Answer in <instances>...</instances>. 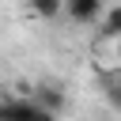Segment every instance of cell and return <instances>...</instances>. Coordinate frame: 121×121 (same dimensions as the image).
<instances>
[{"label": "cell", "instance_id": "6da1fadb", "mask_svg": "<svg viewBox=\"0 0 121 121\" xmlns=\"http://www.w3.org/2000/svg\"><path fill=\"white\" fill-rule=\"evenodd\" d=\"M49 110L34 98V95H26V98H0V121H42Z\"/></svg>", "mask_w": 121, "mask_h": 121}, {"label": "cell", "instance_id": "7a4b0ae2", "mask_svg": "<svg viewBox=\"0 0 121 121\" xmlns=\"http://www.w3.org/2000/svg\"><path fill=\"white\" fill-rule=\"evenodd\" d=\"M64 15L79 26H91L102 19V0H64Z\"/></svg>", "mask_w": 121, "mask_h": 121}, {"label": "cell", "instance_id": "3957f363", "mask_svg": "<svg viewBox=\"0 0 121 121\" xmlns=\"http://www.w3.org/2000/svg\"><path fill=\"white\" fill-rule=\"evenodd\" d=\"M30 95H34L49 113H64V106H68V95H64L60 87H34Z\"/></svg>", "mask_w": 121, "mask_h": 121}, {"label": "cell", "instance_id": "277c9868", "mask_svg": "<svg viewBox=\"0 0 121 121\" xmlns=\"http://www.w3.org/2000/svg\"><path fill=\"white\" fill-rule=\"evenodd\" d=\"M26 8H30V15H38V19H57L60 11H64V0H26Z\"/></svg>", "mask_w": 121, "mask_h": 121}, {"label": "cell", "instance_id": "5b68a950", "mask_svg": "<svg viewBox=\"0 0 121 121\" xmlns=\"http://www.w3.org/2000/svg\"><path fill=\"white\" fill-rule=\"evenodd\" d=\"M102 38H110V42L121 38V4H113V8L102 15Z\"/></svg>", "mask_w": 121, "mask_h": 121}, {"label": "cell", "instance_id": "8992f818", "mask_svg": "<svg viewBox=\"0 0 121 121\" xmlns=\"http://www.w3.org/2000/svg\"><path fill=\"white\" fill-rule=\"evenodd\" d=\"M102 87H106V102L121 113V79H117V76H106V79H102Z\"/></svg>", "mask_w": 121, "mask_h": 121}, {"label": "cell", "instance_id": "52a82bcc", "mask_svg": "<svg viewBox=\"0 0 121 121\" xmlns=\"http://www.w3.org/2000/svg\"><path fill=\"white\" fill-rule=\"evenodd\" d=\"M42 121H60V113H45V117H42Z\"/></svg>", "mask_w": 121, "mask_h": 121}, {"label": "cell", "instance_id": "ba28073f", "mask_svg": "<svg viewBox=\"0 0 121 121\" xmlns=\"http://www.w3.org/2000/svg\"><path fill=\"white\" fill-rule=\"evenodd\" d=\"M117 64H121V38H117Z\"/></svg>", "mask_w": 121, "mask_h": 121}]
</instances>
